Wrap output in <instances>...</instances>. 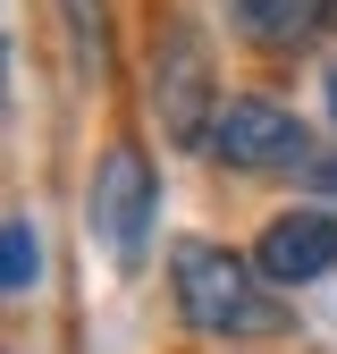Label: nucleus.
Wrapping results in <instances>:
<instances>
[{
    "label": "nucleus",
    "mask_w": 337,
    "mask_h": 354,
    "mask_svg": "<svg viewBox=\"0 0 337 354\" xmlns=\"http://www.w3.org/2000/svg\"><path fill=\"white\" fill-rule=\"evenodd\" d=\"M177 313L194 329H211V337H270L278 329V304L220 245H177Z\"/></svg>",
    "instance_id": "1"
},
{
    "label": "nucleus",
    "mask_w": 337,
    "mask_h": 354,
    "mask_svg": "<svg viewBox=\"0 0 337 354\" xmlns=\"http://www.w3.org/2000/svg\"><path fill=\"white\" fill-rule=\"evenodd\" d=\"M152 102H160V127L177 144H211V51L194 26H168L160 51H152Z\"/></svg>",
    "instance_id": "2"
},
{
    "label": "nucleus",
    "mask_w": 337,
    "mask_h": 354,
    "mask_svg": "<svg viewBox=\"0 0 337 354\" xmlns=\"http://www.w3.org/2000/svg\"><path fill=\"white\" fill-rule=\"evenodd\" d=\"M152 211H160V186H152V160L144 152H102L93 169V236L118 253V261H135L144 253V228H152Z\"/></svg>",
    "instance_id": "3"
},
{
    "label": "nucleus",
    "mask_w": 337,
    "mask_h": 354,
    "mask_svg": "<svg viewBox=\"0 0 337 354\" xmlns=\"http://www.w3.org/2000/svg\"><path fill=\"white\" fill-rule=\"evenodd\" d=\"M211 152L228 169H287V160H304V127L278 102H228L211 118Z\"/></svg>",
    "instance_id": "4"
},
{
    "label": "nucleus",
    "mask_w": 337,
    "mask_h": 354,
    "mask_svg": "<svg viewBox=\"0 0 337 354\" xmlns=\"http://www.w3.org/2000/svg\"><path fill=\"white\" fill-rule=\"evenodd\" d=\"M320 270H337V219H329V211H287V219H270V236H262V279L304 287V279H320Z\"/></svg>",
    "instance_id": "5"
},
{
    "label": "nucleus",
    "mask_w": 337,
    "mask_h": 354,
    "mask_svg": "<svg viewBox=\"0 0 337 354\" xmlns=\"http://www.w3.org/2000/svg\"><path fill=\"white\" fill-rule=\"evenodd\" d=\"M236 17H244L253 42H295L312 26V0H236Z\"/></svg>",
    "instance_id": "6"
},
{
    "label": "nucleus",
    "mask_w": 337,
    "mask_h": 354,
    "mask_svg": "<svg viewBox=\"0 0 337 354\" xmlns=\"http://www.w3.org/2000/svg\"><path fill=\"white\" fill-rule=\"evenodd\" d=\"M42 270V253H34V228L26 219H0V295H26Z\"/></svg>",
    "instance_id": "7"
},
{
    "label": "nucleus",
    "mask_w": 337,
    "mask_h": 354,
    "mask_svg": "<svg viewBox=\"0 0 337 354\" xmlns=\"http://www.w3.org/2000/svg\"><path fill=\"white\" fill-rule=\"evenodd\" d=\"M0 84H9V51H0Z\"/></svg>",
    "instance_id": "8"
},
{
    "label": "nucleus",
    "mask_w": 337,
    "mask_h": 354,
    "mask_svg": "<svg viewBox=\"0 0 337 354\" xmlns=\"http://www.w3.org/2000/svg\"><path fill=\"white\" fill-rule=\"evenodd\" d=\"M329 186H337V169H329Z\"/></svg>",
    "instance_id": "9"
},
{
    "label": "nucleus",
    "mask_w": 337,
    "mask_h": 354,
    "mask_svg": "<svg viewBox=\"0 0 337 354\" xmlns=\"http://www.w3.org/2000/svg\"><path fill=\"white\" fill-rule=\"evenodd\" d=\"M329 102H337V84H329Z\"/></svg>",
    "instance_id": "10"
},
{
    "label": "nucleus",
    "mask_w": 337,
    "mask_h": 354,
    "mask_svg": "<svg viewBox=\"0 0 337 354\" xmlns=\"http://www.w3.org/2000/svg\"><path fill=\"white\" fill-rule=\"evenodd\" d=\"M329 9H337V0H329Z\"/></svg>",
    "instance_id": "11"
}]
</instances>
